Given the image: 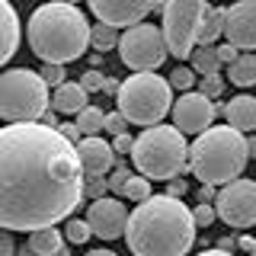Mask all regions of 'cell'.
Returning <instances> with one entry per match:
<instances>
[{
    "mask_svg": "<svg viewBox=\"0 0 256 256\" xmlns=\"http://www.w3.org/2000/svg\"><path fill=\"white\" fill-rule=\"evenodd\" d=\"M77 132L84 134V138H100L102 132H106V112L100 106H86L84 112H77Z\"/></svg>",
    "mask_w": 256,
    "mask_h": 256,
    "instance_id": "cell-21",
    "label": "cell"
},
{
    "mask_svg": "<svg viewBox=\"0 0 256 256\" xmlns=\"http://www.w3.org/2000/svg\"><path fill=\"white\" fill-rule=\"evenodd\" d=\"M205 0H170L164 4V42H166V54L173 58H189L196 52V38H198V22L205 13Z\"/></svg>",
    "mask_w": 256,
    "mask_h": 256,
    "instance_id": "cell-8",
    "label": "cell"
},
{
    "mask_svg": "<svg viewBox=\"0 0 256 256\" xmlns=\"http://www.w3.org/2000/svg\"><path fill=\"white\" fill-rule=\"evenodd\" d=\"M106 176H86L84 180V198H90V202H96V198H102V192H106Z\"/></svg>",
    "mask_w": 256,
    "mask_h": 256,
    "instance_id": "cell-29",
    "label": "cell"
},
{
    "mask_svg": "<svg viewBox=\"0 0 256 256\" xmlns=\"http://www.w3.org/2000/svg\"><path fill=\"white\" fill-rule=\"evenodd\" d=\"M102 90H109V93H118V84H116V80H109V77H106V84H102Z\"/></svg>",
    "mask_w": 256,
    "mask_h": 256,
    "instance_id": "cell-44",
    "label": "cell"
},
{
    "mask_svg": "<svg viewBox=\"0 0 256 256\" xmlns=\"http://www.w3.org/2000/svg\"><path fill=\"white\" fill-rule=\"evenodd\" d=\"M173 128L186 138V134H202V132H208L212 128V122H214V116H218V106H214L212 100H205L202 93H182L180 100L173 102Z\"/></svg>",
    "mask_w": 256,
    "mask_h": 256,
    "instance_id": "cell-11",
    "label": "cell"
},
{
    "mask_svg": "<svg viewBox=\"0 0 256 256\" xmlns=\"http://www.w3.org/2000/svg\"><path fill=\"white\" fill-rule=\"evenodd\" d=\"M90 45L96 52H109V48H118V32L112 26H90Z\"/></svg>",
    "mask_w": 256,
    "mask_h": 256,
    "instance_id": "cell-24",
    "label": "cell"
},
{
    "mask_svg": "<svg viewBox=\"0 0 256 256\" xmlns=\"http://www.w3.org/2000/svg\"><path fill=\"white\" fill-rule=\"evenodd\" d=\"M228 77H230V84H237V86H256V54L244 52L228 68Z\"/></svg>",
    "mask_w": 256,
    "mask_h": 256,
    "instance_id": "cell-22",
    "label": "cell"
},
{
    "mask_svg": "<svg viewBox=\"0 0 256 256\" xmlns=\"http://www.w3.org/2000/svg\"><path fill=\"white\" fill-rule=\"evenodd\" d=\"M246 154L256 157V138H246Z\"/></svg>",
    "mask_w": 256,
    "mask_h": 256,
    "instance_id": "cell-45",
    "label": "cell"
},
{
    "mask_svg": "<svg viewBox=\"0 0 256 256\" xmlns=\"http://www.w3.org/2000/svg\"><path fill=\"white\" fill-rule=\"evenodd\" d=\"M54 256H68V246H64V250H58V253H54Z\"/></svg>",
    "mask_w": 256,
    "mask_h": 256,
    "instance_id": "cell-48",
    "label": "cell"
},
{
    "mask_svg": "<svg viewBox=\"0 0 256 256\" xmlns=\"http://www.w3.org/2000/svg\"><path fill=\"white\" fill-rule=\"evenodd\" d=\"M16 256H38V253H32V250H29V246H22V250H20V253H16Z\"/></svg>",
    "mask_w": 256,
    "mask_h": 256,
    "instance_id": "cell-47",
    "label": "cell"
},
{
    "mask_svg": "<svg viewBox=\"0 0 256 256\" xmlns=\"http://www.w3.org/2000/svg\"><path fill=\"white\" fill-rule=\"evenodd\" d=\"M198 256H234V253H228V250H218V246H214V250H202Z\"/></svg>",
    "mask_w": 256,
    "mask_h": 256,
    "instance_id": "cell-42",
    "label": "cell"
},
{
    "mask_svg": "<svg viewBox=\"0 0 256 256\" xmlns=\"http://www.w3.org/2000/svg\"><path fill=\"white\" fill-rule=\"evenodd\" d=\"M106 132L112 138H122V134H128V122L118 116V112H106Z\"/></svg>",
    "mask_w": 256,
    "mask_h": 256,
    "instance_id": "cell-34",
    "label": "cell"
},
{
    "mask_svg": "<svg viewBox=\"0 0 256 256\" xmlns=\"http://www.w3.org/2000/svg\"><path fill=\"white\" fill-rule=\"evenodd\" d=\"M218 214H214V205H196L192 208V224H196V230L198 228H208Z\"/></svg>",
    "mask_w": 256,
    "mask_h": 256,
    "instance_id": "cell-33",
    "label": "cell"
},
{
    "mask_svg": "<svg viewBox=\"0 0 256 256\" xmlns=\"http://www.w3.org/2000/svg\"><path fill=\"white\" fill-rule=\"evenodd\" d=\"M58 132H61V138L68 141V144H74V148H77L80 141H84V134L77 132V125H74V122H64V125H58Z\"/></svg>",
    "mask_w": 256,
    "mask_h": 256,
    "instance_id": "cell-36",
    "label": "cell"
},
{
    "mask_svg": "<svg viewBox=\"0 0 256 256\" xmlns=\"http://www.w3.org/2000/svg\"><path fill=\"white\" fill-rule=\"evenodd\" d=\"M246 160V138L228 125H212L189 144V173L202 186H228L240 180Z\"/></svg>",
    "mask_w": 256,
    "mask_h": 256,
    "instance_id": "cell-4",
    "label": "cell"
},
{
    "mask_svg": "<svg viewBox=\"0 0 256 256\" xmlns=\"http://www.w3.org/2000/svg\"><path fill=\"white\" fill-rule=\"evenodd\" d=\"M42 118H45V122H42L45 128H58V112H45Z\"/></svg>",
    "mask_w": 256,
    "mask_h": 256,
    "instance_id": "cell-41",
    "label": "cell"
},
{
    "mask_svg": "<svg viewBox=\"0 0 256 256\" xmlns=\"http://www.w3.org/2000/svg\"><path fill=\"white\" fill-rule=\"evenodd\" d=\"M224 38L237 52L256 48V0H240V4L224 6Z\"/></svg>",
    "mask_w": 256,
    "mask_h": 256,
    "instance_id": "cell-14",
    "label": "cell"
},
{
    "mask_svg": "<svg viewBox=\"0 0 256 256\" xmlns=\"http://www.w3.org/2000/svg\"><path fill=\"white\" fill-rule=\"evenodd\" d=\"M125 240L134 256H186L196 244L192 208L182 205V198H170L166 192L150 196L128 214Z\"/></svg>",
    "mask_w": 256,
    "mask_h": 256,
    "instance_id": "cell-2",
    "label": "cell"
},
{
    "mask_svg": "<svg viewBox=\"0 0 256 256\" xmlns=\"http://www.w3.org/2000/svg\"><path fill=\"white\" fill-rule=\"evenodd\" d=\"M214 196H218L214 186H202L198 189V205H214Z\"/></svg>",
    "mask_w": 256,
    "mask_h": 256,
    "instance_id": "cell-40",
    "label": "cell"
},
{
    "mask_svg": "<svg viewBox=\"0 0 256 256\" xmlns=\"http://www.w3.org/2000/svg\"><path fill=\"white\" fill-rule=\"evenodd\" d=\"M250 256H256V246H253V253H250Z\"/></svg>",
    "mask_w": 256,
    "mask_h": 256,
    "instance_id": "cell-49",
    "label": "cell"
},
{
    "mask_svg": "<svg viewBox=\"0 0 256 256\" xmlns=\"http://www.w3.org/2000/svg\"><path fill=\"white\" fill-rule=\"evenodd\" d=\"M86 256H118V253H112V250H90Z\"/></svg>",
    "mask_w": 256,
    "mask_h": 256,
    "instance_id": "cell-46",
    "label": "cell"
},
{
    "mask_svg": "<svg viewBox=\"0 0 256 256\" xmlns=\"http://www.w3.org/2000/svg\"><path fill=\"white\" fill-rule=\"evenodd\" d=\"M77 164H80V173L86 176H106L116 164V154H112V144L102 141V138H84L77 144Z\"/></svg>",
    "mask_w": 256,
    "mask_h": 256,
    "instance_id": "cell-15",
    "label": "cell"
},
{
    "mask_svg": "<svg viewBox=\"0 0 256 256\" xmlns=\"http://www.w3.org/2000/svg\"><path fill=\"white\" fill-rule=\"evenodd\" d=\"M132 164L144 180H166L189 170V144L173 125L144 128L132 144Z\"/></svg>",
    "mask_w": 256,
    "mask_h": 256,
    "instance_id": "cell-5",
    "label": "cell"
},
{
    "mask_svg": "<svg viewBox=\"0 0 256 256\" xmlns=\"http://www.w3.org/2000/svg\"><path fill=\"white\" fill-rule=\"evenodd\" d=\"M29 48L32 54H38L42 64H68L84 58L86 45H90V22L86 13L74 4H42L36 13L29 16Z\"/></svg>",
    "mask_w": 256,
    "mask_h": 256,
    "instance_id": "cell-3",
    "label": "cell"
},
{
    "mask_svg": "<svg viewBox=\"0 0 256 256\" xmlns=\"http://www.w3.org/2000/svg\"><path fill=\"white\" fill-rule=\"evenodd\" d=\"M186 192H189V182L182 180V176H173V180H170V192H166V196H170V198H182Z\"/></svg>",
    "mask_w": 256,
    "mask_h": 256,
    "instance_id": "cell-38",
    "label": "cell"
},
{
    "mask_svg": "<svg viewBox=\"0 0 256 256\" xmlns=\"http://www.w3.org/2000/svg\"><path fill=\"white\" fill-rule=\"evenodd\" d=\"M224 36V10L221 6H205L202 22H198V38L196 45L202 48H214V42Z\"/></svg>",
    "mask_w": 256,
    "mask_h": 256,
    "instance_id": "cell-19",
    "label": "cell"
},
{
    "mask_svg": "<svg viewBox=\"0 0 256 256\" xmlns=\"http://www.w3.org/2000/svg\"><path fill=\"white\" fill-rule=\"evenodd\" d=\"M214 54H218V64H228V68L240 58V52H237L234 45H228V42H224V45H214Z\"/></svg>",
    "mask_w": 256,
    "mask_h": 256,
    "instance_id": "cell-35",
    "label": "cell"
},
{
    "mask_svg": "<svg viewBox=\"0 0 256 256\" xmlns=\"http://www.w3.org/2000/svg\"><path fill=\"white\" fill-rule=\"evenodd\" d=\"M253 246H256L253 237H244V240H240V250H250V253H253Z\"/></svg>",
    "mask_w": 256,
    "mask_h": 256,
    "instance_id": "cell-43",
    "label": "cell"
},
{
    "mask_svg": "<svg viewBox=\"0 0 256 256\" xmlns=\"http://www.w3.org/2000/svg\"><path fill=\"white\" fill-rule=\"evenodd\" d=\"M221 112H224V118H228V128H234L237 134L256 132V96H244V93H240Z\"/></svg>",
    "mask_w": 256,
    "mask_h": 256,
    "instance_id": "cell-16",
    "label": "cell"
},
{
    "mask_svg": "<svg viewBox=\"0 0 256 256\" xmlns=\"http://www.w3.org/2000/svg\"><path fill=\"white\" fill-rule=\"evenodd\" d=\"M86 106H90V100H86L84 86L74 84V80H64L58 90L52 93V112H58V116H77Z\"/></svg>",
    "mask_w": 256,
    "mask_h": 256,
    "instance_id": "cell-18",
    "label": "cell"
},
{
    "mask_svg": "<svg viewBox=\"0 0 256 256\" xmlns=\"http://www.w3.org/2000/svg\"><path fill=\"white\" fill-rule=\"evenodd\" d=\"M0 256H16V244H13L10 230H0Z\"/></svg>",
    "mask_w": 256,
    "mask_h": 256,
    "instance_id": "cell-39",
    "label": "cell"
},
{
    "mask_svg": "<svg viewBox=\"0 0 256 256\" xmlns=\"http://www.w3.org/2000/svg\"><path fill=\"white\" fill-rule=\"evenodd\" d=\"M128 176H132V173L125 170V164H118L116 170H112V176L106 180V186H109L112 192H116V196H122V192H125V186H128Z\"/></svg>",
    "mask_w": 256,
    "mask_h": 256,
    "instance_id": "cell-32",
    "label": "cell"
},
{
    "mask_svg": "<svg viewBox=\"0 0 256 256\" xmlns=\"http://www.w3.org/2000/svg\"><path fill=\"white\" fill-rule=\"evenodd\" d=\"M122 196H128L132 202H148L150 198V180H144V176H138V173H132L128 176V186H125V192Z\"/></svg>",
    "mask_w": 256,
    "mask_h": 256,
    "instance_id": "cell-25",
    "label": "cell"
},
{
    "mask_svg": "<svg viewBox=\"0 0 256 256\" xmlns=\"http://www.w3.org/2000/svg\"><path fill=\"white\" fill-rule=\"evenodd\" d=\"M64 237L70 240V244H86L93 234H90V228H86V221H77V218H70L68 224H64Z\"/></svg>",
    "mask_w": 256,
    "mask_h": 256,
    "instance_id": "cell-28",
    "label": "cell"
},
{
    "mask_svg": "<svg viewBox=\"0 0 256 256\" xmlns=\"http://www.w3.org/2000/svg\"><path fill=\"white\" fill-rule=\"evenodd\" d=\"M125 224H128V208L112 196L96 198V202H90V208H86V228L100 240L125 237Z\"/></svg>",
    "mask_w": 256,
    "mask_h": 256,
    "instance_id": "cell-13",
    "label": "cell"
},
{
    "mask_svg": "<svg viewBox=\"0 0 256 256\" xmlns=\"http://www.w3.org/2000/svg\"><path fill=\"white\" fill-rule=\"evenodd\" d=\"M38 77L45 80V86H54V90H58V86L64 84V68L61 64H42V70H38Z\"/></svg>",
    "mask_w": 256,
    "mask_h": 256,
    "instance_id": "cell-30",
    "label": "cell"
},
{
    "mask_svg": "<svg viewBox=\"0 0 256 256\" xmlns=\"http://www.w3.org/2000/svg\"><path fill=\"white\" fill-rule=\"evenodd\" d=\"M48 86L29 68H13L0 74V118L10 125H29L48 112Z\"/></svg>",
    "mask_w": 256,
    "mask_h": 256,
    "instance_id": "cell-7",
    "label": "cell"
},
{
    "mask_svg": "<svg viewBox=\"0 0 256 256\" xmlns=\"http://www.w3.org/2000/svg\"><path fill=\"white\" fill-rule=\"evenodd\" d=\"M84 202L74 144L42 122L0 128V230H45Z\"/></svg>",
    "mask_w": 256,
    "mask_h": 256,
    "instance_id": "cell-1",
    "label": "cell"
},
{
    "mask_svg": "<svg viewBox=\"0 0 256 256\" xmlns=\"http://www.w3.org/2000/svg\"><path fill=\"white\" fill-rule=\"evenodd\" d=\"M102 84H106V74H102V70H96V68H90L84 77H80V86H84L86 96L96 93V90H102Z\"/></svg>",
    "mask_w": 256,
    "mask_h": 256,
    "instance_id": "cell-31",
    "label": "cell"
},
{
    "mask_svg": "<svg viewBox=\"0 0 256 256\" xmlns=\"http://www.w3.org/2000/svg\"><path fill=\"white\" fill-rule=\"evenodd\" d=\"M192 58V74H198V77H212V74H218V54H214V48H202V45H196V52L189 54Z\"/></svg>",
    "mask_w": 256,
    "mask_h": 256,
    "instance_id": "cell-23",
    "label": "cell"
},
{
    "mask_svg": "<svg viewBox=\"0 0 256 256\" xmlns=\"http://www.w3.org/2000/svg\"><path fill=\"white\" fill-rule=\"evenodd\" d=\"M116 102H118L116 112L128 125L154 128L173 109V90L166 84V77H160V74H132L118 84Z\"/></svg>",
    "mask_w": 256,
    "mask_h": 256,
    "instance_id": "cell-6",
    "label": "cell"
},
{
    "mask_svg": "<svg viewBox=\"0 0 256 256\" xmlns=\"http://www.w3.org/2000/svg\"><path fill=\"white\" fill-rule=\"evenodd\" d=\"M16 48H20V16L13 4L0 0V68L16 54Z\"/></svg>",
    "mask_w": 256,
    "mask_h": 256,
    "instance_id": "cell-17",
    "label": "cell"
},
{
    "mask_svg": "<svg viewBox=\"0 0 256 256\" xmlns=\"http://www.w3.org/2000/svg\"><path fill=\"white\" fill-rule=\"evenodd\" d=\"M166 84H170V90H182V93H192V84H196V74H192L189 64H176L173 74L166 77Z\"/></svg>",
    "mask_w": 256,
    "mask_h": 256,
    "instance_id": "cell-26",
    "label": "cell"
},
{
    "mask_svg": "<svg viewBox=\"0 0 256 256\" xmlns=\"http://www.w3.org/2000/svg\"><path fill=\"white\" fill-rule=\"evenodd\" d=\"M132 144H134V138H132V134H122V138H116V141H112V154H116V157H122V154H132Z\"/></svg>",
    "mask_w": 256,
    "mask_h": 256,
    "instance_id": "cell-37",
    "label": "cell"
},
{
    "mask_svg": "<svg viewBox=\"0 0 256 256\" xmlns=\"http://www.w3.org/2000/svg\"><path fill=\"white\" fill-rule=\"evenodd\" d=\"M214 214L228 228H253L256 224V180H234L218 189L214 196Z\"/></svg>",
    "mask_w": 256,
    "mask_h": 256,
    "instance_id": "cell-10",
    "label": "cell"
},
{
    "mask_svg": "<svg viewBox=\"0 0 256 256\" xmlns=\"http://www.w3.org/2000/svg\"><path fill=\"white\" fill-rule=\"evenodd\" d=\"M118 58L134 74H157V68L166 61L164 32L154 22H138L118 36Z\"/></svg>",
    "mask_w": 256,
    "mask_h": 256,
    "instance_id": "cell-9",
    "label": "cell"
},
{
    "mask_svg": "<svg viewBox=\"0 0 256 256\" xmlns=\"http://www.w3.org/2000/svg\"><path fill=\"white\" fill-rule=\"evenodd\" d=\"M26 246L32 253H38V256H54L58 250H64V237H61V230H54V228L32 230L29 240H26Z\"/></svg>",
    "mask_w": 256,
    "mask_h": 256,
    "instance_id": "cell-20",
    "label": "cell"
},
{
    "mask_svg": "<svg viewBox=\"0 0 256 256\" xmlns=\"http://www.w3.org/2000/svg\"><path fill=\"white\" fill-rule=\"evenodd\" d=\"M196 93H202L205 100H218V96L224 93V77H221V74L202 77V80H198V90H196Z\"/></svg>",
    "mask_w": 256,
    "mask_h": 256,
    "instance_id": "cell-27",
    "label": "cell"
},
{
    "mask_svg": "<svg viewBox=\"0 0 256 256\" xmlns=\"http://www.w3.org/2000/svg\"><path fill=\"white\" fill-rule=\"evenodd\" d=\"M90 10L93 16H100L102 26H112L118 32V26L132 29L144 22L148 13H164V4H157V0H93Z\"/></svg>",
    "mask_w": 256,
    "mask_h": 256,
    "instance_id": "cell-12",
    "label": "cell"
}]
</instances>
